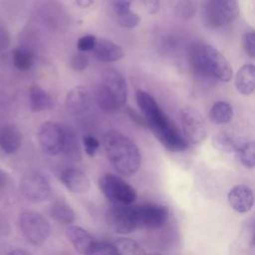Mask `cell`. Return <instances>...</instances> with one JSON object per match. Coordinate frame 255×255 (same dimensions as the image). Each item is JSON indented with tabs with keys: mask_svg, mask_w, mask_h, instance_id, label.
Segmentation results:
<instances>
[{
	"mask_svg": "<svg viewBox=\"0 0 255 255\" xmlns=\"http://www.w3.org/2000/svg\"><path fill=\"white\" fill-rule=\"evenodd\" d=\"M63 128L65 132L63 152L69 160L79 161L82 156V151H81V145L78 139V135L72 127L65 126Z\"/></svg>",
	"mask_w": 255,
	"mask_h": 255,
	"instance_id": "ffe728a7",
	"label": "cell"
},
{
	"mask_svg": "<svg viewBox=\"0 0 255 255\" xmlns=\"http://www.w3.org/2000/svg\"><path fill=\"white\" fill-rule=\"evenodd\" d=\"M87 255H118L115 245L108 242H94Z\"/></svg>",
	"mask_w": 255,
	"mask_h": 255,
	"instance_id": "f546056e",
	"label": "cell"
},
{
	"mask_svg": "<svg viewBox=\"0 0 255 255\" xmlns=\"http://www.w3.org/2000/svg\"><path fill=\"white\" fill-rule=\"evenodd\" d=\"M138 226L156 229L162 227L168 219V208L158 203H142L134 206Z\"/></svg>",
	"mask_w": 255,
	"mask_h": 255,
	"instance_id": "9c48e42d",
	"label": "cell"
},
{
	"mask_svg": "<svg viewBox=\"0 0 255 255\" xmlns=\"http://www.w3.org/2000/svg\"><path fill=\"white\" fill-rule=\"evenodd\" d=\"M6 255H31V254L23 249H14L12 251H9Z\"/></svg>",
	"mask_w": 255,
	"mask_h": 255,
	"instance_id": "7bdbcfd3",
	"label": "cell"
},
{
	"mask_svg": "<svg viewBox=\"0 0 255 255\" xmlns=\"http://www.w3.org/2000/svg\"><path fill=\"white\" fill-rule=\"evenodd\" d=\"M88 57L82 52L74 54L70 60V67L76 72L84 71L88 67Z\"/></svg>",
	"mask_w": 255,
	"mask_h": 255,
	"instance_id": "836d02e7",
	"label": "cell"
},
{
	"mask_svg": "<svg viewBox=\"0 0 255 255\" xmlns=\"http://www.w3.org/2000/svg\"><path fill=\"white\" fill-rule=\"evenodd\" d=\"M250 244L252 246L255 247V219L253 221L252 224V228H251V237H250Z\"/></svg>",
	"mask_w": 255,
	"mask_h": 255,
	"instance_id": "ee69618b",
	"label": "cell"
},
{
	"mask_svg": "<svg viewBox=\"0 0 255 255\" xmlns=\"http://www.w3.org/2000/svg\"><path fill=\"white\" fill-rule=\"evenodd\" d=\"M99 187L115 204L129 205L136 198L135 189L122 177L112 173L104 174L99 179Z\"/></svg>",
	"mask_w": 255,
	"mask_h": 255,
	"instance_id": "277c9868",
	"label": "cell"
},
{
	"mask_svg": "<svg viewBox=\"0 0 255 255\" xmlns=\"http://www.w3.org/2000/svg\"><path fill=\"white\" fill-rule=\"evenodd\" d=\"M20 187L24 196L32 202H43L49 199L52 194L49 181L38 172H30L24 175Z\"/></svg>",
	"mask_w": 255,
	"mask_h": 255,
	"instance_id": "ba28073f",
	"label": "cell"
},
{
	"mask_svg": "<svg viewBox=\"0 0 255 255\" xmlns=\"http://www.w3.org/2000/svg\"><path fill=\"white\" fill-rule=\"evenodd\" d=\"M135 101L147 122V128L166 149L170 151H183L188 147L186 138L148 93L142 90L136 91Z\"/></svg>",
	"mask_w": 255,
	"mask_h": 255,
	"instance_id": "6da1fadb",
	"label": "cell"
},
{
	"mask_svg": "<svg viewBox=\"0 0 255 255\" xmlns=\"http://www.w3.org/2000/svg\"><path fill=\"white\" fill-rule=\"evenodd\" d=\"M235 86L243 95H250L255 91V66L246 64L236 74Z\"/></svg>",
	"mask_w": 255,
	"mask_h": 255,
	"instance_id": "d6986e66",
	"label": "cell"
},
{
	"mask_svg": "<svg viewBox=\"0 0 255 255\" xmlns=\"http://www.w3.org/2000/svg\"><path fill=\"white\" fill-rule=\"evenodd\" d=\"M29 105L33 112H42L52 106V100L49 94L39 85L33 84L29 88Z\"/></svg>",
	"mask_w": 255,
	"mask_h": 255,
	"instance_id": "44dd1931",
	"label": "cell"
},
{
	"mask_svg": "<svg viewBox=\"0 0 255 255\" xmlns=\"http://www.w3.org/2000/svg\"><path fill=\"white\" fill-rule=\"evenodd\" d=\"M132 0H108L117 16H121L129 11Z\"/></svg>",
	"mask_w": 255,
	"mask_h": 255,
	"instance_id": "d590c367",
	"label": "cell"
},
{
	"mask_svg": "<svg viewBox=\"0 0 255 255\" xmlns=\"http://www.w3.org/2000/svg\"><path fill=\"white\" fill-rule=\"evenodd\" d=\"M102 139L109 161L120 174L128 176L138 170L141 155L132 139L114 129L106 131Z\"/></svg>",
	"mask_w": 255,
	"mask_h": 255,
	"instance_id": "7a4b0ae2",
	"label": "cell"
},
{
	"mask_svg": "<svg viewBox=\"0 0 255 255\" xmlns=\"http://www.w3.org/2000/svg\"><path fill=\"white\" fill-rule=\"evenodd\" d=\"M50 216L57 222L70 225L76 219V213L73 208L64 200H56L49 208Z\"/></svg>",
	"mask_w": 255,
	"mask_h": 255,
	"instance_id": "603a6c76",
	"label": "cell"
},
{
	"mask_svg": "<svg viewBox=\"0 0 255 255\" xmlns=\"http://www.w3.org/2000/svg\"><path fill=\"white\" fill-rule=\"evenodd\" d=\"M60 180L73 193H85L91 186L88 175L76 167L65 169L60 175Z\"/></svg>",
	"mask_w": 255,
	"mask_h": 255,
	"instance_id": "9a60e30c",
	"label": "cell"
},
{
	"mask_svg": "<svg viewBox=\"0 0 255 255\" xmlns=\"http://www.w3.org/2000/svg\"><path fill=\"white\" fill-rule=\"evenodd\" d=\"M152 255H160V254H152Z\"/></svg>",
	"mask_w": 255,
	"mask_h": 255,
	"instance_id": "f6af8a7d",
	"label": "cell"
},
{
	"mask_svg": "<svg viewBox=\"0 0 255 255\" xmlns=\"http://www.w3.org/2000/svg\"><path fill=\"white\" fill-rule=\"evenodd\" d=\"M239 8L237 0H204L203 16L207 26L218 28L237 18Z\"/></svg>",
	"mask_w": 255,
	"mask_h": 255,
	"instance_id": "3957f363",
	"label": "cell"
},
{
	"mask_svg": "<svg viewBox=\"0 0 255 255\" xmlns=\"http://www.w3.org/2000/svg\"><path fill=\"white\" fill-rule=\"evenodd\" d=\"M102 85L107 92L123 108L128 99V85L121 72L115 69H108L103 73Z\"/></svg>",
	"mask_w": 255,
	"mask_h": 255,
	"instance_id": "7c38bea8",
	"label": "cell"
},
{
	"mask_svg": "<svg viewBox=\"0 0 255 255\" xmlns=\"http://www.w3.org/2000/svg\"><path fill=\"white\" fill-rule=\"evenodd\" d=\"M212 143L215 148L224 152L237 151V148H238L234 139L225 132H220L213 135Z\"/></svg>",
	"mask_w": 255,
	"mask_h": 255,
	"instance_id": "f1b7e54d",
	"label": "cell"
},
{
	"mask_svg": "<svg viewBox=\"0 0 255 255\" xmlns=\"http://www.w3.org/2000/svg\"><path fill=\"white\" fill-rule=\"evenodd\" d=\"M83 143H84V148H85V152L90 156L93 157L97 150L100 147V141L97 137H95L94 135L88 134L85 135L83 137Z\"/></svg>",
	"mask_w": 255,
	"mask_h": 255,
	"instance_id": "e575fe53",
	"label": "cell"
},
{
	"mask_svg": "<svg viewBox=\"0 0 255 255\" xmlns=\"http://www.w3.org/2000/svg\"><path fill=\"white\" fill-rule=\"evenodd\" d=\"M22 134L17 127L5 125L0 128V148L10 154L15 152L21 145Z\"/></svg>",
	"mask_w": 255,
	"mask_h": 255,
	"instance_id": "ac0fdd59",
	"label": "cell"
},
{
	"mask_svg": "<svg viewBox=\"0 0 255 255\" xmlns=\"http://www.w3.org/2000/svg\"><path fill=\"white\" fill-rule=\"evenodd\" d=\"M233 117V109L230 104L224 101H218L213 104L209 112V118L216 125L227 124Z\"/></svg>",
	"mask_w": 255,
	"mask_h": 255,
	"instance_id": "cb8c5ba5",
	"label": "cell"
},
{
	"mask_svg": "<svg viewBox=\"0 0 255 255\" xmlns=\"http://www.w3.org/2000/svg\"><path fill=\"white\" fill-rule=\"evenodd\" d=\"M64 137V128L54 122L44 123L38 131L40 146L48 155H56L63 151Z\"/></svg>",
	"mask_w": 255,
	"mask_h": 255,
	"instance_id": "52a82bcc",
	"label": "cell"
},
{
	"mask_svg": "<svg viewBox=\"0 0 255 255\" xmlns=\"http://www.w3.org/2000/svg\"><path fill=\"white\" fill-rule=\"evenodd\" d=\"M139 21H140V17L136 13H133L130 10L121 16H118L119 24L123 28H127V29L134 28L135 26L138 25Z\"/></svg>",
	"mask_w": 255,
	"mask_h": 255,
	"instance_id": "1f68e13d",
	"label": "cell"
},
{
	"mask_svg": "<svg viewBox=\"0 0 255 255\" xmlns=\"http://www.w3.org/2000/svg\"><path fill=\"white\" fill-rule=\"evenodd\" d=\"M10 44V36L5 27L0 26V52L6 50Z\"/></svg>",
	"mask_w": 255,
	"mask_h": 255,
	"instance_id": "f35d334b",
	"label": "cell"
},
{
	"mask_svg": "<svg viewBox=\"0 0 255 255\" xmlns=\"http://www.w3.org/2000/svg\"><path fill=\"white\" fill-rule=\"evenodd\" d=\"M97 40L98 39L94 35H85L77 41V49L82 53L93 51L97 44Z\"/></svg>",
	"mask_w": 255,
	"mask_h": 255,
	"instance_id": "d6a6232c",
	"label": "cell"
},
{
	"mask_svg": "<svg viewBox=\"0 0 255 255\" xmlns=\"http://www.w3.org/2000/svg\"><path fill=\"white\" fill-rule=\"evenodd\" d=\"M22 234L31 244L41 246L51 235V225L41 214L34 211H24L19 218Z\"/></svg>",
	"mask_w": 255,
	"mask_h": 255,
	"instance_id": "5b68a950",
	"label": "cell"
},
{
	"mask_svg": "<svg viewBox=\"0 0 255 255\" xmlns=\"http://www.w3.org/2000/svg\"><path fill=\"white\" fill-rule=\"evenodd\" d=\"M188 60L192 72L196 76L208 77L210 75L203 54V45L193 44L190 46L188 51Z\"/></svg>",
	"mask_w": 255,
	"mask_h": 255,
	"instance_id": "7402d4cb",
	"label": "cell"
},
{
	"mask_svg": "<svg viewBox=\"0 0 255 255\" xmlns=\"http://www.w3.org/2000/svg\"><path fill=\"white\" fill-rule=\"evenodd\" d=\"M243 46L246 53L255 58V32H248L244 36Z\"/></svg>",
	"mask_w": 255,
	"mask_h": 255,
	"instance_id": "8d00e7d4",
	"label": "cell"
},
{
	"mask_svg": "<svg viewBox=\"0 0 255 255\" xmlns=\"http://www.w3.org/2000/svg\"><path fill=\"white\" fill-rule=\"evenodd\" d=\"M10 182H11L10 175L6 171L0 169V190L5 189L10 184Z\"/></svg>",
	"mask_w": 255,
	"mask_h": 255,
	"instance_id": "60d3db41",
	"label": "cell"
},
{
	"mask_svg": "<svg viewBox=\"0 0 255 255\" xmlns=\"http://www.w3.org/2000/svg\"><path fill=\"white\" fill-rule=\"evenodd\" d=\"M118 255H146L142 247L129 238H120L115 243Z\"/></svg>",
	"mask_w": 255,
	"mask_h": 255,
	"instance_id": "484cf974",
	"label": "cell"
},
{
	"mask_svg": "<svg viewBox=\"0 0 255 255\" xmlns=\"http://www.w3.org/2000/svg\"><path fill=\"white\" fill-rule=\"evenodd\" d=\"M180 121L186 138L192 143H199L206 137L204 119L193 108H184L180 112Z\"/></svg>",
	"mask_w": 255,
	"mask_h": 255,
	"instance_id": "30bf717a",
	"label": "cell"
},
{
	"mask_svg": "<svg viewBox=\"0 0 255 255\" xmlns=\"http://www.w3.org/2000/svg\"><path fill=\"white\" fill-rule=\"evenodd\" d=\"M203 54L210 75L222 82L231 80L233 71L226 58L210 45H203Z\"/></svg>",
	"mask_w": 255,
	"mask_h": 255,
	"instance_id": "8fae6325",
	"label": "cell"
},
{
	"mask_svg": "<svg viewBox=\"0 0 255 255\" xmlns=\"http://www.w3.org/2000/svg\"><path fill=\"white\" fill-rule=\"evenodd\" d=\"M240 162L248 168L255 167V140L238 146L236 151Z\"/></svg>",
	"mask_w": 255,
	"mask_h": 255,
	"instance_id": "83f0119b",
	"label": "cell"
},
{
	"mask_svg": "<svg viewBox=\"0 0 255 255\" xmlns=\"http://www.w3.org/2000/svg\"><path fill=\"white\" fill-rule=\"evenodd\" d=\"M66 236L73 247L83 255H87L89 249L95 242L93 236L86 229L77 225H70L66 229Z\"/></svg>",
	"mask_w": 255,
	"mask_h": 255,
	"instance_id": "e0dca14e",
	"label": "cell"
},
{
	"mask_svg": "<svg viewBox=\"0 0 255 255\" xmlns=\"http://www.w3.org/2000/svg\"><path fill=\"white\" fill-rule=\"evenodd\" d=\"M93 51L95 57L101 62H116L121 60L125 55L122 47L106 38L97 40Z\"/></svg>",
	"mask_w": 255,
	"mask_h": 255,
	"instance_id": "2e32d148",
	"label": "cell"
},
{
	"mask_svg": "<svg viewBox=\"0 0 255 255\" xmlns=\"http://www.w3.org/2000/svg\"><path fill=\"white\" fill-rule=\"evenodd\" d=\"M92 102L89 89L85 86H77L69 91L66 97V108L72 115H82L86 113Z\"/></svg>",
	"mask_w": 255,
	"mask_h": 255,
	"instance_id": "4fadbf2b",
	"label": "cell"
},
{
	"mask_svg": "<svg viewBox=\"0 0 255 255\" xmlns=\"http://www.w3.org/2000/svg\"><path fill=\"white\" fill-rule=\"evenodd\" d=\"M105 220L109 227L118 234L131 233L137 226L135 207L125 204H114L105 212Z\"/></svg>",
	"mask_w": 255,
	"mask_h": 255,
	"instance_id": "8992f818",
	"label": "cell"
},
{
	"mask_svg": "<svg viewBox=\"0 0 255 255\" xmlns=\"http://www.w3.org/2000/svg\"><path fill=\"white\" fill-rule=\"evenodd\" d=\"M196 6L194 0H179L176 5L177 13L184 19H188L195 13Z\"/></svg>",
	"mask_w": 255,
	"mask_h": 255,
	"instance_id": "4dcf8cb0",
	"label": "cell"
},
{
	"mask_svg": "<svg viewBox=\"0 0 255 255\" xmlns=\"http://www.w3.org/2000/svg\"><path fill=\"white\" fill-rule=\"evenodd\" d=\"M96 99L98 106L106 113L112 114L119 112L122 109L119 103L107 92V90L102 85H99L96 91Z\"/></svg>",
	"mask_w": 255,
	"mask_h": 255,
	"instance_id": "d4e9b609",
	"label": "cell"
},
{
	"mask_svg": "<svg viewBox=\"0 0 255 255\" xmlns=\"http://www.w3.org/2000/svg\"><path fill=\"white\" fill-rule=\"evenodd\" d=\"M75 1L77 5L81 8H88L94 3V0H75Z\"/></svg>",
	"mask_w": 255,
	"mask_h": 255,
	"instance_id": "b9f144b4",
	"label": "cell"
},
{
	"mask_svg": "<svg viewBox=\"0 0 255 255\" xmlns=\"http://www.w3.org/2000/svg\"><path fill=\"white\" fill-rule=\"evenodd\" d=\"M14 66L20 71H27L33 66V54L30 50L18 47L12 53Z\"/></svg>",
	"mask_w": 255,
	"mask_h": 255,
	"instance_id": "4316f807",
	"label": "cell"
},
{
	"mask_svg": "<svg viewBox=\"0 0 255 255\" xmlns=\"http://www.w3.org/2000/svg\"><path fill=\"white\" fill-rule=\"evenodd\" d=\"M140 3L143 8L150 14L156 13L160 6L159 0H140Z\"/></svg>",
	"mask_w": 255,
	"mask_h": 255,
	"instance_id": "74e56055",
	"label": "cell"
},
{
	"mask_svg": "<svg viewBox=\"0 0 255 255\" xmlns=\"http://www.w3.org/2000/svg\"><path fill=\"white\" fill-rule=\"evenodd\" d=\"M127 113L129 116V118L132 119L137 125H139L141 127L147 128V122H146V120H145V118L143 116L138 115L135 111H133L131 108H128V107L127 109Z\"/></svg>",
	"mask_w": 255,
	"mask_h": 255,
	"instance_id": "ab89813d",
	"label": "cell"
},
{
	"mask_svg": "<svg viewBox=\"0 0 255 255\" xmlns=\"http://www.w3.org/2000/svg\"><path fill=\"white\" fill-rule=\"evenodd\" d=\"M230 206L239 213L250 211L254 204V195L251 188L245 184L233 186L227 195Z\"/></svg>",
	"mask_w": 255,
	"mask_h": 255,
	"instance_id": "5bb4252c",
	"label": "cell"
}]
</instances>
